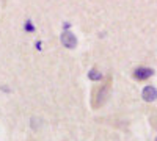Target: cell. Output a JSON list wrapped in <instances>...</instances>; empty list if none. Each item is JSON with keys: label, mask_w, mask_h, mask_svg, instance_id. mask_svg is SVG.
<instances>
[{"label": "cell", "mask_w": 157, "mask_h": 141, "mask_svg": "<svg viewBox=\"0 0 157 141\" xmlns=\"http://www.w3.org/2000/svg\"><path fill=\"white\" fill-rule=\"evenodd\" d=\"M109 83H105V85H102L99 89H98V93H96V96L93 97V107L94 108H98V107H101L104 102L107 100V96H109Z\"/></svg>", "instance_id": "cell-1"}, {"label": "cell", "mask_w": 157, "mask_h": 141, "mask_svg": "<svg viewBox=\"0 0 157 141\" xmlns=\"http://www.w3.org/2000/svg\"><path fill=\"white\" fill-rule=\"evenodd\" d=\"M152 74H154V72H152V69H149V68H138V69H135V72H134V79L143 82V80L149 79Z\"/></svg>", "instance_id": "cell-2"}, {"label": "cell", "mask_w": 157, "mask_h": 141, "mask_svg": "<svg viewBox=\"0 0 157 141\" xmlns=\"http://www.w3.org/2000/svg\"><path fill=\"white\" fill-rule=\"evenodd\" d=\"M141 94H143V99L148 100V102H152V100H155V97H157V91H155L154 86H146L145 89H143Z\"/></svg>", "instance_id": "cell-3"}, {"label": "cell", "mask_w": 157, "mask_h": 141, "mask_svg": "<svg viewBox=\"0 0 157 141\" xmlns=\"http://www.w3.org/2000/svg\"><path fill=\"white\" fill-rule=\"evenodd\" d=\"M61 41H63V44L66 46V47H75V44H77L75 36H74L72 33H69V32L63 33V36H61Z\"/></svg>", "instance_id": "cell-4"}, {"label": "cell", "mask_w": 157, "mask_h": 141, "mask_svg": "<svg viewBox=\"0 0 157 141\" xmlns=\"http://www.w3.org/2000/svg\"><path fill=\"white\" fill-rule=\"evenodd\" d=\"M90 79H91V80H101V79H102V75H101V74H98V72H96V69H93V71L90 72Z\"/></svg>", "instance_id": "cell-5"}, {"label": "cell", "mask_w": 157, "mask_h": 141, "mask_svg": "<svg viewBox=\"0 0 157 141\" xmlns=\"http://www.w3.org/2000/svg\"><path fill=\"white\" fill-rule=\"evenodd\" d=\"M155 141H157V139H155Z\"/></svg>", "instance_id": "cell-6"}]
</instances>
